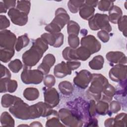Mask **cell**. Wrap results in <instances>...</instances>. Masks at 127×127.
Instances as JSON below:
<instances>
[{"label":"cell","mask_w":127,"mask_h":127,"mask_svg":"<svg viewBox=\"0 0 127 127\" xmlns=\"http://www.w3.org/2000/svg\"><path fill=\"white\" fill-rule=\"evenodd\" d=\"M98 37L101 39L103 42H107L109 40V35L107 31L102 30L99 32L97 33Z\"/></svg>","instance_id":"38"},{"label":"cell","mask_w":127,"mask_h":127,"mask_svg":"<svg viewBox=\"0 0 127 127\" xmlns=\"http://www.w3.org/2000/svg\"><path fill=\"white\" fill-rule=\"evenodd\" d=\"M96 111L98 114L105 115L108 113V105L103 101L98 102L96 107Z\"/></svg>","instance_id":"31"},{"label":"cell","mask_w":127,"mask_h":127,"mask_svg":"<svg viewBox=\"0 0 127 127\" xmlns=\"http://www.w3.org/2000/svg\"><path fill=\"white\" fill-rule=\"evenodd\" d=\"M1 124L3 126H14V121L10 115L7 112H3L0 118Z\"/></svg>","instance_id":"27"},{"label":"cell","mask_w":127,"mask_h":127,"mask_svg":"<svg viewBox=\"0 0 127 127\" xmlns=\"http://www.w3.org/2000/svg\"><path fill=\"white\" fill-rule=\"evenodd\" d=\"M69 20V17L66 11L62 8H59L56 11L55 17L52 22L61 29Z\"/></svg>","instance_id":"13"},{"label":"cell","mask_w":127,"mask_h":127,"mask_svg":"<svg viewBox=\"0 0 127 127\" xmlns=\"http://www.w3.org/2000/svg\"><path fill=\"white\" fill-rule=\"evenodd\" d=\"M1 72H0V76L1 77H2L3 76L4 77V78H10L11 77V74L9 72V71L6 68V67L4 66H3L2 64H1Z\"/></svg>","instance_id":"40"},{"label":"cell","mask_w":127,"mask_h":127,"mask_svg":"<svg viewBox=\"0 0 127 127\" xmlns=\"http://www.w3.org/2000/svg\"><path fill=\"white\" fill-rule=\"evenodd\" d=\"M56 61L55 57L53 55L49 54L44 57L42 63L38 67V69L40 70L43 74H46L49 73L50 68L52 66Z\"/></svg>","instance_id":"15"},{"label":"cell","mask_w":127,"mask_h":127,"mask_svg":"<svg viewBox=\"0 0 127 127\" xmlns=\"http://www.w3.org/2000/svg\"><path fill=\"white\" fill-rule=\"evenodd\" d=\"M18 98L9 94L4 95L1 98V105L4 108H7L13 104Z\"/></svg>","instance_id":"24"},{"label":"cell","mask_w":127,"mask_h":127,"mask_svg":"<svg viewBox=\"0 0 127 127\" xmlns=\"http://www.w3.org/2000/svg\"><path fill=\"white\" fill-rule=\"evenodd\" d=\"M125 55L121 52H110L106 54V58L111 63H120V61L118 60L123 59L124 57H125Z\"/></svg>","instance_id":"23"},{"label":"cell","mask_w":127,"mask_h":127,"mask_svg":"<svg viewBox=\"0 0 127 127\" xmlns=\"http://www.w3.org/2000/svg\"><path fill=\"white\" fill-rule=\"evenodd\" d=\"M55 81V79L52 75H46L44 80V84L48 88H51L54 85Z\"/></svg>","instance_id":"36"},{"label":"cell","mask_w":127,"mask_h":127,"mask_svg":"<svg viewBox=\"0 0 127 127\" xmlns=\"http://www.w3.org/2000/svg\"><path fill=\"white\" fill-rule=\"evenodd\" d=\"M17 7L22 12L26 13H29L30 7V1H18Z\"/></svg>","instance_id":"32"},{"label":"cell","mask_w":127,"mask_h":127,"mask_svg":"<svg viewBox=\"0 0 127 127\" xmlns=\"http://www.w3.org/2000/svg\"><path fill=\"white\" fill-rule=\"evenodd\" d=\"M108 16L106 14L96 13L89 20V25L91 29L97 30L102 29L109 32L112 30V28L108 22Z\"/></svg>","instance_id":"4"},{"label":"cell","mask_w":127,"mask_h":127,"mask_svg":"<svg viewBox=\"0 0 127 127\" xmlns=\"http://www.w3.org/2000/svg\"><path fill=\"white\" fill-rule=\"evenodd\" d=\"M59 117L63 123L67 126H82V122L71 111L62 109L59 111Z\"/></svg>","instance_id":"6"},{"label":"cell","mask_w":127,"mask_h":127,"mask_svg":"<svg viewBox=\"0 0 127 127\" xmlns=\"http://www.w3.org/2000/svg\"><path fill=\"white\" fill-rule=\"evenodd\" d=\"M79 29L80 27L76 22L73 21H70L68 23L67 30L69 35L73 34L77 35L79 33Z\"/></svg>","instance_id":"29"},{"label":"cell","mask_w":127,"mask_h":127,"mask_svg":"<svg viewBox=\"0 0 127 127\" xmlns=\"http://www.w3.org/2000/svg\"><path fill=\"white\" fill-rule=\"evenodd\" d=\"M66 64L71 70L77 69L81 64V63L80 62H67Z\"/></svg>","instance_id":"42"},{"label":"cell","mask_w":127,"mask_h":127,"mask_svg":"<svg viewBox=\"0 0 127 127\" xmlns=\"http://www.w3.org/2000/svg\"><path fill=\"white\" fill-rule=\"evenodd\" d=\"M76 4H74L73 1L70 0L68 2V6L70 11L72 13H76L78 9L83 5L84 1H75Z\"/></svg>","instance_id":"33"},{"label":"cell","mask_w":127,"mask_h":127,"mask_svg":"<svg viewBox=\"0 0 127 127\" xmlns=\"http://www.w3.org/2000/svg\"><path fill=\"white\" fill-rule=\"evenodd\" d=\"M9 110L16 118L21 120H29L30 119V107L18 98Z\"/></svg>","instance_id":"3"},{"label":"cell","mask_w":127,"mask_h":127,"mask_svg":"<svg viewBox=\"0 0 127 127\" xmlns=\"http://www.w3.org/2000/svg\"><path fill=\"white\" fill-rule=\"evenodd\" d=\"M46 127L49 126H64V125L61 124V123L59 122L58 118H52L51 119H49L46 122Z\"/></svg>","instance_id":"37"},{"label":"cell","mask_w":127,"mask_h":127,"mask_svg":"<svg viewBox=\"0 0 127 127\" xmlns=\"http://www.w3.org/2000/svg\"><path fill=\"white\" fill-rule=\"evenodd\" d=\"M92 82L88 91L96 100L101 97V93L108 84L107 79L100 74H92Z\"/></svg>","instance_id":"2"},{"label":"cell","mask_w":127,"mask_h":127,"mask_svg":"<svg viewBox=\"0 0 127 127\" xmlns=\"http://www.w3.org/2000/svg\"><path fill=\"white\" fill-rule=\"evenodd\" d=\"M22 81L25 84H39L43 79V73L40 70H29L25 66L21 75Z\"/></svg>","instance_id":"5"},{"label":"cell","mask_w":127,"mask_h":127,"mask_svg":"<svg viewBox=\"0 0 127 127\" xmlns=\"http://www.w3.org/2000/svg\"><path fill=\"white\" fill-rule=\"evenodd\" d=\"M68 43L72 48H76L79 44V38L77 35L71 34L68 36Z\"/></svg>","instance_id":"35"},{"label":"cell","mask_w":127,"mask_h":127,"mask_svg":"<svg viewBox=\"0 0 127 127\" xmlns=\"http://www.w3.org/2000/svg\"><path fill=\"white\" fill-rule=\"evenodd\" d=\"M106 3H104L103 1H100L98 4V9L102 11H107L110 10L113 6V2L105 1Z\"/></svg>","instance_id":"34"},{"label":"cell","mask_w":127,"mask_h":127,"mask_svg":"<svg viewBox=\"0 0 127 127\" xmlns=\"http://www.w3.org/2000/svg\"><path fill=\"white\" fill-rule=\"evenodd\" d=\"M104 58L100 55L95 57L89 63V65L93 69L98 70L102 68L104 64Z\"/></svg>","instance_id":"21"},{"label":"cell","mask_w":127,"mask_h":127,"mask_svg":"<svg viewBox=\"0 0 127 127\" xmlns=\"http://www.w3.org/2000/svg\"><path fill=\"white\" fill-rule=\"evenodd\" d=\"M126 65H117L109 72L110 78L114 81H120L126 78Z\"/></svg>","instance_id":"12"},{"label":"cell","mask_w":127,"mask_h":127,"mask_svg":"<svg viewBox=\"0 0 127 127\" xmlns=\"http://www.w3.org/2000/svg\"><path fill=\"white\" fill-rule=\"evenodd\" d=\"M45 101L52 108L56 106L59 102V94L54 88H49L44 93Z\"/></svg>","instance_id":"14"},{"label":"cell","mask_w":127,"mask_h":127,"mask_svg":"<svg viewBox=\"0 0 127 127\" xmlns=\"http://www.w3.org/2000/svg\"><path fill=\"white\" fill-rule=\"evenodd\" d=\"M29 42V39L26 35H22L18 37L17 43L15 45V49L17 51L21 50L23 47L28 45Z\"/></svg>","instance_id":"28"},{"label":"cell","mask_w":127,"mask_h":127,"mask_svg":"<svg viewBox=\"0 0 127 127\" xmlns=\"http://www.w3.org/2000/svg\"><path fill=\"white\" fill-rule=\"evenodd\" d=\"M95 9L93 7L85 3L80 7L79 10V14L82 18L86 20H88L93 17L92 15Z\"/></svg>","instance_id":"19"},{"label":"cell","mask_w":127,"mask_h":127,"mask_svg":"<svg viewBox=\"0 0 127 127\" xmlns=\"http://www.w3.org/2000/svg\"><path fill=\"white\" fill-rule=\"evenodd\" d=\"M59 88L61 92L64 95H69L73 91V87L68 81H63L59 84Z\"/></svg>","instance_id":"25"},{"label":"cell","mask_w":127,"mask_h":127,"mask_svg":"<svg viewBox=\"0 0 127 127\" xmlns=\"http://www.w3.org/2000/svg\"><path fill=\"white\" fill-rule=\"evenodd\" d=\"M103 93L102 100L109 102L112 99L113 96L114 95L115 89L112 85L108 84L103 90Z\"/></svg>","instance_id":"22"},{"label":"cell","mask_w":127,"mask_h":127,"mask_svg":"<svg viewBox=\"0 0 127 127\" xmlns=\"http://www.w3.org/2000/svg\"><path fill=\"white\" fill-rule=\"evenodd\" d=\"M71 73V70L67 64L64 62L57 64L54 68V74L58 78H62L67 74H70Z\"/></svg>","instance_id":"17"},{"label":"cell","mask_w":127,"mask_h":127,"mask_svg":"<svg viewBox=\"0 0 127 127\" xmlns=\"http://www.w3.org/2000/svg\"><path fill=\"white\" fill-rule=\"evenodd\" d=\"M81 44L82 46L87 48L91 54L97 52L101 49L100 42L93 35H88L82 38Z\"/></svg>","instance_id":"8"},{"label":"cell","mask_w":127,"mask_h":127,"mask_svg":"<svg viewBox=\"0 0 127 127\" xmlns=\"http://www.w3.org/2000/svg\"><path fill=\"white\" fill-rule=\"evenodd\" d=\"M39 93L37 89L34 88H26L23 92V96L28 100L33 101L39 97Z\"/></svg>","instance_id":"20"},{"label":"cell","mask_w":127,"mask_h":127,"mask_svg":"<svg viewBox=\"0 0 127 127\" xmlns=\"http://www.w3.org/2000/svg\"><path fill=\"white\" fill-rule=\"evenodd\" d=\"M10 25L9 20L5 15H0V30L6 28Z\"/></svg>","instance_id":"39"},{"label":"cell","mask_w":127,"mask_h":127,"mask_svg":"<svg viewBox=\"0 0 127 127\" xmlns=\"http://www.w3.org/2000/svg\"><path fill=\"white\" fill-rule=\"evenodd\" d=\"M14 54V50L0 48V61L4 63L8 62Z\"/></svg>","instance_id":"26"},{"label":"cell","mask_w":127,"mask_h":127,"mask_svg":"<svg viewBox=\"0 0 127 127\" xmlns=\"http://www.w3.org/2000/svg\"><path fill=\"white\" fill-rule=\"evenodd\" d=\"M92 79V74L86 70H82L74 77L73 82L75 85L80 88L85 89L88 86Z\"/></svg>","instance_id":"11"},{"label":"cell","mask_w":127,"mask_h":127,"mask_svg":"<svg viewBox=\"0 0 127 127\" xmlns=\"http://www.w3.org/2000/svg\"><path fill=\"white\" fill-rule=\"evenodd\" d=\"M122 11L121 8L117 6H113L109 11V20L113 23H117L121 18Z\"/></svg>","instance_id":"18"},{"label":"cell","mask_w":127,"mask_h":127,"mask_svg":"<svg viewBox=\"0 0 127 127\" xmlns=\"http://www.w3.org/2000/svg\"><path fill=\"white\" fill-rule=\"evenodd\" d=\"M16 41L15 35L9 30L0 32V48L14 50Z\"/></svg>","instance_id":"7"},{"label":"cell","mask_w":127,"mask_h":127,"mask_svg":"<svg viewBox=\"0 0 127 127\" xmlns=\"http://www.w3.org/2000/svg\"><path fill=\"white\" fill-rule=\"evenodd\" d=\"M110 108L111 112L114 113H116L121 109V107L118 102L113 101L112 103H111Z\"/></svg>","instance_id":"41"},{"label":"cell","mask_w":127,"mask_h":127,"mask_svg":"<svg viewBox=\"0 0 127 127\" xmlns=\"http://www.w3.org/2000/svg\"><path fill=\"white\" fill-rule=\"evenodd\" d=\"M48 49L47 44L41 38L37 39L31 48L23 54L22 59L25 66L30 68L35 65Z\"/></svg>","instance_id":"1"},{"label":"cell","mask_w":127,"mask_h":127,"mask_svg":"<svg viewBox=\"0 0 127 127\" xmlns=\"http://www.w3.org/2000/svg\"><path fill=\"white\" fill-rule=\"evenodd\" d=\"M0 13L6 12L7 10V8L5 7V5L2 3V1H0Z\"/></svg>","instance_id":"43"},{"label":"cell","mask_w":127,"mask_h":127,"mask_svg":"<svg viewBox=\"0 0 127 127\" xmlns=\"http://www.w3.org/2000/svg\"><path fill=\"white\" fill-rule=\"evenodd\" d=\"M8 66L13 72L17 73L22 68V64L19 59H15L8 64Z\"/></svg>","instance_id":"30"},{"label":"cell","mask_w":127,"mask_h":127,"mask_svg":"<svg viewBox=\"0 0 127 127\" xmlns=\"http://www.w3.org/2000/svg\"><path fill=\"white\" fill-rule=\"evenodd\" d=\"M8 14L11 21L18 25L22 26L26 24L28 20L27 14L22 11L12 8L9 9Z\"/></svg>","instance_id":"9"},{"label":"cell","mask_w":127,"mask_h":127,"mask_svg":"<svg viewBox=\"0 0 127 127\" xmlns=\"http://www.w3.org/2000/svg\"><path fill=\"white\" fill-rule=\"evenodd\" d=\"M17 87V82L15 80H10L8 78H1L0 79V92H14Z\"/></svg>","instance_id":"16"},{"label":"cell","mask_w":127,"mask_h":127,"mask_svg":"<svg viewBox=\"0 0 127 127\" xmlns=\"http://www.w3.org/2000/svg\"><path fill=\"white\" fill-rule=\"evenodd\" d=\"M41 38L48 44L55 47L62 45L64 41V35L62 33H44L41 35Z\"/></svg>","instance_id":"10"}]
</instances>
